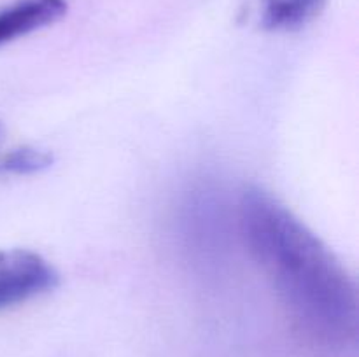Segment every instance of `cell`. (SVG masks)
Segmentation results:
<instances>
[{
  "label": "cell",
  "mask_w": 359,
  "mask_h": 357,
  "mask_svg": "<svg viewBox=\"0 0 359 357\" xmlns=\"http://www.w3.org/2000/svg\"><path fill=\"white\" fill-rule=\"evenodd\" d=\"M238 226L294 326L328 349L349 343L358 329L356 286L325 241L259 188L242 192Z\"/></svg>",
  "instance_id": "1"
},
{
  "label": "cell",
  "mask_w": 359,
  "mask_h": 357,
  "mask_svg": "<svg viewBox=\"0 0 359 357\" xmlns=\"http://www.w3.org/2000/svg\"><path fill=\"white\" fill-rule=\"evenodd\" d=\"M326 0H259V23L269 30H297L321 13Z\"/></svg>",
  "instance_id": "4"
},
{
  "label": "cell",
  "mask_w": 359,
  "mask_h": 357,
  "mask_svg": "<svg viewBox=\"0 0 359 357\" xmlns=\"http://www.w3.org/2000/svg\"><path fill=\"white\" fill-rule=\"evenodd\" d=\"M51 164V156L44 150L34 149V147H21V149L11 150L0 161V168L13 174H35Z\"/></svg>",
  "instance_id": "5"
},
{
  "label": "cell",
  "mask_w": 359,
  "mask_h": 357,
  "mask_svg": "<svg viewBox=\"0 0 359 357\" xmlns=\"http://www.w3.org/2000/svg\"><path fill=\"white\" fill-rule=\"evenodd\" d=\"M67 14V0H16L0 9V46L56 23Z\"/></svg>",
  "instance_id": "3"
},
{
  "label": "cell",
  "mask_w": 359,
  "mask_h": 357,
  "mask_svg": "<svg viewBox=\"0 0 359 357\" xmlns=\"http://www.w3.org/2000/svg\"><path fill=\"white\" fill-rule=\"evenodd\" d=\"M58 286L48 259L28 248L0 251V310L27 303Z\"/></svg>",
  "instance_id": "2"
}]
</instances>
